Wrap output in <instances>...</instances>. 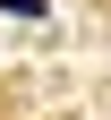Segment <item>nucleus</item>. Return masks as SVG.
<instances>
[{"label": "nucleus", "mask_w": 111, "mask_h": 120, "mask_svg": "<svg viewBox=\"0 0 111 120\" xmlns=\"http://www.w3.org/2000/svg\"><path fill=\"white\" fill-rule=\"evenodd\" d=\"M0 9H9V17H43V0H0Z\"/></svg>", "instance_id": "1"}]
</instances>
